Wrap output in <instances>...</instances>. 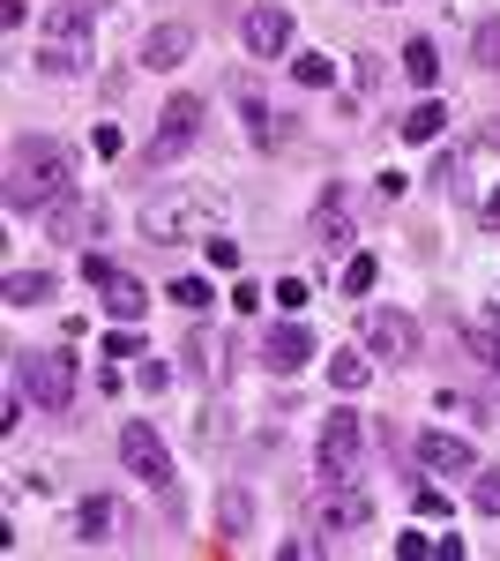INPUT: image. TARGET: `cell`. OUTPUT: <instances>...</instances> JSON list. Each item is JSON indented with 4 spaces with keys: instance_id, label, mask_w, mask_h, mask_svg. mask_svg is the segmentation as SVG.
<instances>
[{
    "instance_id": "cell-1",
    "label": "cell",
    "mask_w": 500,
    "mask_h": 561,
    "mask_svg": "<svg viewBox=\"0 0 500 561\" xmlns=\"http://www.w3.org/2000/svg\"><path fill=\"white\" fill-rule=\"evenodd\" d=\"M60 195H75L68 187V150L60 142H45V135H31V142H15L8 150V210H53Z\"/></svg>"
},
{
    "instance_id": "cell-2",
    "label": "cell",
    "mask_w": 500,
    "mask_h": 561,
    "mask_svg": "<svg viewBox=\"0 0 500 561\" xmlns=\"http://www.w3.org/2000/svg\"><path fill=\"white\" fill-rule=\"evenodd\" d=\"M224 217V195L187 180V187H165L142 203V240H209V225Z\"/></svg>"
},
{
    "instance_id": "cell-3",
    "label": "cell",
    "mask_w": 500,
    "mask_h": 561,
    "mask_svg": "<svg viewBox=\"0 0 500 561\" xmlns=\"http://www.w3.org/2000/svg\"><path fill=\"white\" fill-rule=\"evenodd\" d=\"M75 352H23L15 359V382L31 389V404H45V412H68L75 404Z\"/></svg>"
},
{
    "instance_id": "cell-4",
    "label": "cell",
    "mask_w": 500,
    "mask_h": 561,
    "mask_svg": "<svg viewBox=\"0 0 500 561\" xmlns=\"http://www.w3.org/2000/svg\"><path fill=\"white\" fill-rule=\"evenodd\" d=\"M195 135H202V98H195V90H179V98H165V113H158L150 165H172L179 150H195Z\"/></svg>"
},
{
    "instance_id": "cell-5",
    "label": "cell",
    "mask_w": 500,
    "mask_h": 561,
    "mask_svg": "<svg viewBox=\"0 0 500 561\" xmlns=\"http://www.w3.org/2000/svg\"><path fill=\"white\" fill-rule=\"evenodd\" d=\"M367 465V427H359V412H329L322 420V479H359Z\"/></svg>"
},
{
    "instance_id": "cell-6",
    "label": "cell",
    "mask_w": 500,
    "mask_h": 561,
    "mask_svg": "<svg viewBox=\"0 0 500 561\" xmlns=\"http://www.w3.org/2000/svg\"><path fill=\"white\" fill-rule=\"evenodd\" d=\"M314 524H322V531H367V524H374L367 486H359V479H329V486H314Z\"/></svg>"
},
{
    "instance_id": "cell-7",
    "label": "cell",
    "mask_w": 500,
    "mask_h": 561,
    "mask_svg": "<svg viewBox=\"0 0 500 561\" xmlns=\"http://www.w3.org/2000/svg\"><path fill=\"white\" fill-rule=\"evenodd\" d=\"M367 352L388 359V367H411L418 359V322L396 314V307H374V314H367Z\"/></svg>"
},
{
    "instance_id": "cell-8",
    "label": "cell",
    "mask_w": 500,
    "mask_h": 561,
    "mask_svg": "<svg viewBox=\"0 0 500 561\" xmlns=\"http://www.w3.org/2000/svg\"><path fill=\"white\" fill-rule=\"evenodd\" d=\"M120 465L135 479H150V486H165V479H172L165 442H158V427H142V420H127V427H120Z\"/></svg>"
},
{
    "instance_id": "cell-9",
    "label": "cell",
    "mask_w": 500,
    "mask_h": 561,
    "mask_svg": "<svg viewBox=\"0 0 500 561\" xmlns=\"http://www.w3.org/2000/svg\"><path fill=\"white\" fill-rule=\"evenodd\" d=\"M38 225L53 232V240L83 248V240H97V225H105V210H97V203H83V195H60L53 210H38Z\"/></svg>"
},
{
    "instance_id": "cell-10",
    "label": "cell",
    "mask_w": 500,
    "mask_h": 561,
    "mask_svg": "<svg viewBox=\"0 0 500 561\" xmlns=\"http://www.w3.org/2000/svg\"><path fill=\"white\" fill-rule=\"evenodd\" d=\"M240 38H247V53H254V60H277V53L292 45V15H284V8H247Z\"/></svg>"
},
{
    "instance_id": "cell-11",
    "label": "cell",
    "mask_w": 500,
    "mask_h": 561,
    "mask_svg": "<svg viewBox=\"0 0 500 561\" xmlns=\"http://www.w3.org/2000/svg\"><path fill=\"white\" fill-rule=\"evenodd\" d=\"M97 293H105V314H113V322H142V314H150V285H142V277H127V270H105V277H97Z\"/></svg>"
},
{
    "instance_id": "cell-12",
    "label": "cell",
    "mask_w": 500,
    "mask_h": 561,
    "mask_svg": "<svg viewBox=\"0 0 500 561\" xmlns=\"http://www.w3.org/2000/svg\"><path fill=\"white\" fill-rule=\"evenodd\" d=\"M418 465H426V472H478V457H470V442H463V434H418Z\"/></svg>"
},
{
    "instance_id": "cell-13",
    "label": "cell",
    "mask_w": 500,
    "mask_h": 561,
    "mask_svg": "<svg viewBox=\"0 0 500 561\" xmlns=\"http://www.w3.org/2000/svg\"><path fill=\"white\" fill-rule=\"evenodd\" d=\"M314 248H322V255H344V248H351V203H344L336 187L314 203Z\"/></svg>"
},
{
    "instance_id": "cell-14",
    "label": "cell",
    "mask_w": 500,
    "mask_h": 561,
    "mask_svg": "<svg viewBox=\"0 0 500 561\" xmlns=\"http://www.w3.org/2000/svg\"><path fill=\"white\" fill-rule=\"evenodd\" d=\"M261 359H269L277 375H299V367L314 359V330H299V322H277V330H269V345H261Z\"/></svg>"
},
{
    "instance_id": "cell-15",
    "label": "cell",
    "mask_w": 500,
    "mask_h": 561,
    "mask_svg": "<svg viewBox=\"0 0 500 561\" xmlns=\"http://www.w3.org/2000/svg\"><path fill=\"white\" fill-rule=\"evenodd\" d=\"M195 53V31L187 23H158V31H142V68H179Z\"/></svg>"
},
{
    "instance_id": "cell-16",
    "label": "cell",
    "mask_w": 500,
    "mask_h": 561,
    "mask_svg": "<svg viewBox=\"0 0 500 561\" xmlns=\"http://www.w3.org/2000/svg\"><path fill=\"white\" fill-rule=\"evenodd\" d=\"M90 15H97V0H53V15H45V38L90 45Z\"/></svg>"
},
{
    "instance_id": "cell-17",
    "label": "cell",
    "mask_w": 500,
    "mask_h": 561,
    "mask_svg": "<svg viewBox=\"0 0 500 561\" xmlns=\"http://www.w3.org/2000/svg\"><path fill=\"white\" fill-rule=\"evenodd\" d=\"M217 531H224V539H254V494L240 486V479L217 494Z\"/></svg>"
},
{
    "instance_id": "cell-18",
    "label": "cell",
    "mask_w": 500,
    "mask_h": 561,
    "mask_svg": "<svg viewBox=\"0 0 500 561\" xmlns=\"http://www.w3.org/2000/svg\"><path fill=\"white\" fill-rule=\"evenodd\" d=\"M75 531H83V547H105V539L120 531V502H105V494H90L83 510H75Z\"/></svg>"
},
{
    "instance_id": "cell-19",
    "label": "cell",
    "mask_w": 500,
    "mask_h": 561,
    "mask_svg": "<svg viewBox=\"0 0 500 561\" xmlns=\"http://www.w3.org/2000/svg\"><path fill=\"white\" fill-rule=\"evenodd\" d=\"M240 113H247V135L254 142H261V150H269V142H284V113H269V105H261V98H254V90H240Z\"/></svg>"
},
{
    "instance_id": "cell-20",
    "label": "cell",
    "mask_w": 500,
    "mask_h": 561,
    "mask_svg": "<svg viewBox=\"0 0 500 561\" xmlns=\"http://www.w3.org/2000/svg\"><path fill=\"white\" fill-rule=\"evenodd\" d=\"M404 76H411L418 90H433V83H441V45H433V38H411V45H404Z\"/></svg>"
},
{
    "instance_id": "cell-21",
    "label": "cell",
    "mask_w": 500,
    "mask_h": 561,
    "mask_svg": "<svg viewBox=\"0 0 500 561\" xmlns=\"http://www.w3.org/2000/svg\"><path fill=\"white\" fill-rule=\"evenodd\" d=\"M396 554H404V561H463V539H426V531H404V539H396Z\"/></svg>"
},
{
    "instance_id": "cell-22",
    "label": "cell",
    "mask_w": 500,
    "mask_h": 561,
    "mask_svg": "<svg viewBox=\"0 0 500 561\" xmlns=\"http://www.w3.org/2000/svg\"><path fill=\"white\" fill-rule=\"evenodd\" d=\"M83 60H90V45H68V38H45L38 45V68H45V76H83Z\"/></svg>"
},
{
    "instance_id": "cell-23",
    "label": "cell",
    "mask_w": 500,
    "mask_h": 561,
    "mask_svg": "<svg viewBox=\"0 0 500 561\" xmlns=\"http://www.w3.org/2000/svg\"><path fill=\"white\" fill-rule=\"evenodd\" d=\"M329 382L359 397V389L374 382V359H367V352H329Z\"/></svg>"
},
{
    "instance_id": "cell-24",
    "label": "cell",
    "mask_w": 500,
    "mask_h": 561,
    "mask_svg": "<svg viewBox=\"0 0 500 561\" xmlns=\"http://www.w3.org/2000/svg\"><path fill=\"white\" fill-rule=\"evenodd\" d=\"M53 300V277L45 270H8V307H38Z\"/></svg>"
},
{
    "instance_id": "cell-25",
    "label": "cell",
    "mask_w": 500,
    "mask_h": 561,
    "mask_svg": "<svg viewBox=\"0 0 500 561\" xmlns=\"http://www.w3.org/2000/svg\"><path fill=\"white\" fill-rule=\"evenodd\" d=\"M441 121H449V105H433V98H426V105H411L396 128H404V142H433V135H441Z\"/></svg>"
},
{
    "instance_id": "cell-26",
    "label": "cell",
    "mask_w": 500,
    "mask_h": 561,
    "mask_svg": "<svg viewBox=\"0 0 500 561\" xmlns=\"http://www.w3.org/2000/svg\"><path fill=\"white\" fill-rule=\"evenodd\" d=\"M456 345L486 367V375H500V330H456Z\"/></svg>"
},
{
    "instance_id": "cell-27",
    "label": "cell",
    "mask_w": 500,
    "mask_h": 561,
    "mask_svg": "<svg viewBox=\"0 0 500 561\" xmlns=\"http://www.w3.org/2000/svg\"><path fill=\"white\" fill-rule=\"evenodd\" d=\"M165 300H172V307H187V314H202V307L217 300V293H209L202 277H172V285H165Z\"/></svg>"
},
{
    "instance_id": "cell-28",
    "label": "cell",
    "mask_w": 500,
    "mask_h": 561,
    "mask_svg": "<svg viewBox=\"0 0 500 561\" xmlns=\"http://www.w3.org/2000/svg\"><path fill=\"white\" fill-rule=\"evenodd\" d=\"M470 53H478V68H493V76H500V15H486V23L470 31Z\"/></svg>"
},
{
    "instance_id": "cell-29",
    "label": "cell",
    "mask_w": 500,
    "mask_h": 561,
    "mask_svg": "<svg viewBox=\"0 0 500 561\" xmlns=\"http://www.w3.org/2000/svg\"><path fill=\"white\" fill-rule=\"evenodd\" d=\"M292 76H299L306 90H322V83L336 76V60H329V53H306V60H292Z\"/></svg>"
},
{
    "instance_id": "cell-30",
    "label": "cell",
    "mask_w": 500,
    "mask_h": 561,
    "mask_svg": "<svg viewBox=\"0 0 500 561\" xmlns=\"http://www.w3.org/2000/svg\"><path fill=\"white\" fill-rule=\"evenodd\" d=\"M187 367H195V375H217V367H224V359H217V337L195 330V337H187Z\"/></svg>"
},
{
    "instance_id": "cell-31",
    "label": "cell",
    "mask_w": 500,
    "mask_h": 561,
    "mask_svg": "<svg viewBox=\"0 0 500 561\" xmlns=\"http://www.w3.org/2000/svg\"><path fill=\"white\" fill-rule=\"evenodd\" d=\"M470 502H478L486 517H500V465H486V472H478V486H470Z\"/></svg>"
},
{
    "instance_id": "cell-32",
    "label": "cell",
    "mask_w": 500,
    "mask_h": 561,
    "mask_svg": "<svg viewBox=\"0 0 500 561\" xmlns=\"http://www.w3.org/2000/svg\"><path fill=\"white\" fill-rule=\"evenodd\" d=\"M344 293H374V255H351V262H344Z\"/></svg>"
},
{
    "instance_id": "cell-33",
    "label": "cell",
    "mask_w": 500,
    "mask_h": 561,
    "mask_svg": "<svg viewBox=\"0 0 500 561\" xmlns=\"http://www.w3.org/2000/svg\"><path fill=\"white\" fill-rule=\"evenodd\" d=\"M135 382H142V389H150V397H158V389L172 382V367H165V359H142V367H135Z\"/></svg>"
},
{
    "instance_id": "cell-34",
    "label": "cell",
    "mask_w": 500,
    "mask_h": 561,
    "mask_svg": "<svg viewBox=\"0 0 500 561\" xmlns=\"http://www.w3.org/2000/svg\"><path fill=\"white\" fill-rule=\"evenodd\" d=\"M411 510H418V517H441V510H449V494H441V486H418Z\"/></svg>"
},
{
    "instance_id": "cell-35",
    "label": "cell",
    "mask_w": 500,
    "mask_h": 561,
    "mask_svg": "<svg viewBox=\"0 0 500 561\" xmlns=\"http://www.w3.org/2000/svg\"><path fill=\"white\" fill-rule=\"evenodd\" d=\"M433 180H441V187H463V150H449V158L433 165Z\"/></svg>"
},
{
    "instance_id": "cell-36",
    "label": "cell",
    "mask_w": 500,
    "mask_h": 561,
    "mask_svg": "<svg viewBox=\"0 0 500 561\" xmlns=\"http://www.w3.org/2000/svg\"><path fill=\"white\" fill-rule=\"evenodd\" d=\"M277 307H292V314H299V307H306V277H284V285H277Z\"/></svg>"
},
{
    "instance_id": "cell-37",
    "label": "cell",
    "mask_w": 500,
    "mask_h": 561,
    "mask_svg": "<svg viewBox=\"0 0 500 561\" xmlns=\"http://www.w3.org/2000/svg\"><path fill=\"white\" fill-rule=\"evenodd\" d=\"M209 248V262H217V270H240V248H232V240H202Z\"/></svg>"
},
{
    "instance_id": "cell-38",
    "label": "cell",
    "mask_w": 500,
    "mask_h": 561,
    "mask_svg": "<svg viewBox=\"0 0 500 561\" xmlns=\"http://www.w3.org/2000/svg\"><path fill=\"white\" fill-rule=\"evenodd\" d=\"M478 217H486V232H500V195H486V210H478Z\"/></svg>"
},
{
    "instance_id": "cell-39",
    "label": "cell",
    "mask_w": 500,
    "mask_h": 561,
    "mask_svg": "<svg viewBox=\"0 0 500 561\" xmlns=\"http://www.w3.org/2000/svg\"><path fill=\"white\" fill-rule=\"evenodd\" d=\"M486 142H493V150H500V121H493V128H486Z\"/></svg>"
}]
</instances>
